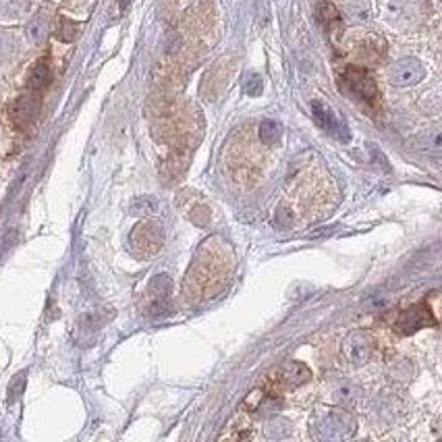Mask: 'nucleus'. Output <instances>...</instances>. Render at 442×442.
I'll return each instance as SVG.
<instances>
[{"mask_svg":"<svg viewBox=\"0 0 442 442\" xmlns=\"http://www.w3.org/2000/svg\"><path fill=\"white\" fill-rule=\"evenodd\" d=\"M162 241H164V232L160 228V224L156 222H139L133 230H131V237H129V243H131V249L137 257H147V255H154L160 247H162Z\"/></svg>","mask_w":442,"mask_h":442,"instance_id":"nucleus-2","label":"nucleus"},{"mask_svg":"<svg viewBox=\"0 0 442 442\" xmlns=\"http://www.w3.org/2000/svg\"><path fill=\"white\" fill-rule=\"evenodd\" d=\"M170 293H172V280L168 274H156L154 280L147 284V291H145V311L149 315H156V313H162L168 305V299H170Z\"/></svg>","mask_w":442,"mask_h":442,"instance_id":"nucleus-7","label":"nucleus"},{"mask_svg":"<svg viewBox=\"0 0 442 442\" xmlns=\"http://www.w3.org/2000/svg\"><path fill=\"white\" fill-rule=\"evenodd\" d=\"M42 108V95L33 89H29V93L19 95L10 108H8V116L12 120V125L17 129H27L29 125H33V120L37 118Z\"/></svg>","mask_w":442,"mask_h":442,"instance_id":"nucleus-3","label":"nucleus"},{"mask_svg":"<svg viewBox=\"0 0 442 442\" xmlns=\"http://www.w3.org/2000/svg\"><path fill=\"white\" fill-rule=\"evenodd\" d=\"M261 398H264V390H251V394H249L247 400H245V407L257 409L259 403H261Z\"/></svg>","mask_w":442,"mask_h":442,"instance_id":"nucleus-22","label":"nucleus"},{"mask_svg":"<svg viewBox=\"0 0 442 442\" xmlns=\"http://www.w3.org/2000/svg\"><path fill=\"white\" fill-rule=\"evenodd\" d=\"M425 326H436V317L432 313V309L427 307V303H417V305H411L407 309H403L394 322V328L398 334H413Z\"/></svg>","mask_w":442,"mask_h":442,"instance_id":"nucleus-4","label":"nucleus"},{"mask_svg":"<svg viewBox=\"0 0 442 442\" xmlns=\"http://www.w3.org/2000/svg\"><path fill=\"white\" fill-rule=\"evenodd\" d=\"M46 35H48V17H46L44 12H37V15L27 23V37H29L31 44L39 46V44H44Z\"/></svg>","mask_w":442,"mask_h":442,"instance_id":"nucleus-12","label":"nucleus"},{"mask_svg":"<svg viewBox=\"0 0 442 442\" xmlns=\"http://www.w3.org/2000/svg\"><path fill=\"white\" fill-rule=\"evenodd\" d=\"M280 133H282V127L276 122V120H264L259 125V139L261 143L266 145H272L280 139Z\"/></svg>","mask_w":442,"mask_h":442,"instance_id":"nucleus-14","label":"nucleus"},{"mask_svg":"<svg viewBox=\"0 0 442 442\" xmlns=\"http://www.w3.org/2000/svg\"><path fill=\"white\" fill-rule=\"evenodd\" d=\"M440 131L438 129H432L430 133H425V147H434V149H438L440 147Z\"/></svg>","mask_w":442,"mask_h":442,"instance_id":"nucleus-21","label":"nucleus"},{"mask_svg":"<svg viewBox=\"0 0 442 442\" xmlns=\"http://www.w3.org/2000/svg\"><path fill=\"white\" fill-rule=\"evenodd\" d=\"M344 85H347V89L355 95V98H359V100H363V102H367V104H374V102H378V87H376V81L369 77V73L367 71H363V68H359V66H349L347 71H344Z\"/></svg>","mask_w":442,"mask_h":442,"instance_id":"nucleus-5","label":"nucleus"},{"mask_svg":"<svg viewBox=\"0 0 442 442\" xmlns=\"http://www.w3.org/2000/svg\"><path fill=\"white\" fill-rule=\"evenodd\" d=\"M133 212L137 214V212H143V214H151V212H158V201L154 199V197H149V195H145V197H137L135 201H133Z\"/></svg>","mask_w":442,"mask_h":442,"instance_id":"nucleus-16","label":"nucleus"},{"mask_svg":"<svg viewBox=\"0 0 442 442\" xmlns=\"http://www.w3.org/2000/svg\"><path fill=\"white\" fill-rule=\"evenodd\" d=\"M311 108H313V116H315V120L322 129H326L328 133H332L338 139H344V141L349 139V131H347L344 122L338 120V116L334 114V110L328 104H322V102L315 100L311 104Z\"/></svg>","mask_w":442,"mask_h":442,"instance_id":"nucleus-10","label":"nucleus"},{"mask_svg":"<svg viewBox=\"0 0 442 442\" xmlns=\"http://www.w3.org/2000/svg\"><path fill=\"white\" fill-rule=\"evenodd\" d=\"M344 359L353 365H363L374 353V340L367 332H351L342 342Z\"/></svg>","mask_w":442,"mask_h":442,"instance_id":"nucleus-9","label":"nucleus"},{"mask_svg":"<svg viewBox=\"0 0 442 442\" xmlns=\"http://www.w3.org/2000/svg\"><path fill=\"white\" fill-rule=\"evenodd\" d=\"M52 81V71H50V62L48 58H39L35 62V66L31 68L29 73V79H27V87L33 89V91H42L44 87H48Z\"/></svg>","mask_w":442,"mask_h":442,"instance_id":"nucleus-11","label":"nucleus"},{"mask_svg":"<svg viewBox=\"0 0 442 442\" xmlns=\"http://www.w3.org/2000/svg\"><path fill=\"white\" fill-rule=\"evenodd\" d=\"M243 91H245L247 95H257V93L261 91V77L255 75V73L247 75L245 81H243Z\"/></svg>","mask_w":442,"mask_h":442,"instance_id":"nucleus-18","label":"nucleus"},{"mask_svg":"<svg viewBox=\"0 0 442 442\" xmlns=\"http://www.w3.org/2000/svg\"><path fill=\"white\" fill-rule=\"evenodd\" d=\"M423 75H425V68L417 58H400L390 66L388 81L396 87H407V85L419 83Z\"/></svg>","mask_w":442,"mask_h":442,"instance_id":"nucleus-8","label":"nucleus"},{"mask_svg":"<svg viewBox=\"0 0 442 442\" xmlns=\"http://www.w3.org/2000/svg\"><path fill=\"white\" fill-rule=\"evenodd\" d=\"M23 388H25V371L17 374V376H15V380L10 382V386H8V400H10V403H12V400H17V398L21 396Z\"/></svg>","mask_w":442,"mask_h":442,"instance_id":"nucleus-19","label":"nucleus"},{"mask_svg":"<svg viewBox=\"0 0 442 442\" xmlns=\"http://www.w3.org/2000/svg\"><path fill=\"white\" fill-rule=\"evenodd\" d=\"M357 427L355 417L342 409H317L311 417V432L317 440H344Z\"/></svg>","mask_w":442,"mask_h":442,"instance_id":"nucleus-1","label":"nucleus"},{"mask_svg":"<svg viewBox=\"0 0 442 442\" xmlns=\"http://www.w3.org/2000/svg\"><path fill=\"white\" fill-rule=\"evenodd\" d=\"M311 378V371L305 363L301 361H284L282 365L276 367V371L270 376V382L276 386V388H297L301 384H305L307 380Z\"/></svg>","mask_w":442,"mask_h":442,"instance_id":"nucleus-6","label":"nucleus"},{"mask_svg":"<svg viewBox=\"0 0 442 442\" xmlns=\"http://www.w3.org/2000/svg\"><path fill=\"white\" fill-rule=\"evenodd\" d=\"M282 423H284L282 419H272V421H268V423H266V436H268V438H282V436H286L291 430H280Z\"/></svg>","mask_w":442,"mask_h":442,"instance_id":"nucleus-20","label":"nucleus"},{"mask_svg":"<svg viewBox=\"0 0 442 442\" xmlns=\"http://www.w3.org/2000/svg\"><path fill=\"white\" fill-rule=\"evenodd\" d=\"M359 388L357 386H353L351 382H342L336 390H334V400L340 405V407H344V409H351V407H355L357 405V400H359Z\"/></svg>","mask_w":442,"mask_h":442,"instance_id":"nucleus-13","label":"nucleus"},{"mask_svg":"<svg viewBox=\"0 0 442 442\" xmlns=\"http://www.w3.org/2000/svg\"><path fill=\"white\" fill-rule=\"evenodd\" d=\"M79 33V25L66 17H60L58 19V27H56V37L60 42H73Z\"/></svg>","mask_w":442,"mask_h":442,"instance_id":"nucleus-15","label":"nucleus"},{"mask_svg":"<svg viewBox=\"0 0 442 442\" xmlns=\"http://www.w3.org/2000/svg\"><path fill=\"white\" fill-rule=\"evenodd\" d=\"M322 19H324V23H326L330 29L338 27V21H340V17H338V10H336V8H334L330 2L322 4Z\"/></svg>","mask_w":442,"mask_h":442,"instance_id":"nucleus-17","label":"nucleus"}]
</instances>
